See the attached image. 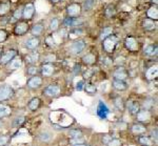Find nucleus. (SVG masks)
Here are the masks:
<instances>
[{"label": "nucleus", "mask_w": 158, "mask_h": 146, "mask_svg": "<svg viewBox=\"0 0 158 146\" xmlns=\"http://www.w3.org/2000/svg\"><path fill=\"white\" fill-rule=\"evenodd\" d=\"M118 43V38L115 35H110L109 37H106V39H103L102 47L106 53H113L116 48V45Z\"/></svg>", "instance_id": "1"}, {"label": "nucleus", "mask_w": 158, "mask_h": 146, "mask_svg": "<svg viewBox=\"0 0 158 146\" xmlns=\"http://www.w3.org/2000/svg\"><path fill=\"white\" fill-rule=\"evenodd\" d=\"M60 86L57 83H52L50 85H48L43 91V94L45 96L50 97V98H56L60 95Z\"/></svg>", "instance_id": "2"}, {"label": "nucleus", "mask_w": 158, "mask_h": 146, "mask_svg": "<svg viewBox=\"0 0 158 146\" xmlns=\"http://www.w3.org/2000/svg\"><path fill=\"white\" fill-rule=\"evenodd\" d=\"M14 95V89L9 84H3L0 86V102L9 100Z\"/></svg>", "instance_id": "3"}, {"label": "nucleus", "mask_w": 158, "mask_h": 146, "mask_svg": "<svg viewBox=\"0 0 158 146\" xmlns=\"http://www.w3.org/2000/svg\"><path fill=\"white\" fill-rule=\"evenodd\" d=\"M147 126L143 124V123H140V122H137V123H133L130 127V132H131L132 135L134 136H141V135H144L147 132Z\"/></svg>", "instance_id": "4"}, {"label": "nucleus", "mask_w": 158, "mask_h": 146, "mask_svg": "<svg viewBox=\"0 0 158 146\" xmlns=\"http://www.w3.org/2000/svg\"><path fill=\"white\" fill-rule=\"evenodd\" d=\"M85 42L82 40H78V41H75V42L72 43L70 47V52L71 54L73 55H79V54L82 53V51L85 50Z\"/></svg>", "instance_id": "5"}, {"label": "nucleus", "mask_w": 158, "mask_h": 146, "mask_svg": "<svg viewBox=\"0 0 158 146\" xmlns=\"http://www.w3.org/2000/svg\"><path fill=\"white\" fill-rule=\"evenodd\" d=\"M17 56V52L15 50H9L6 53L0 55V64H7L14 57Z\"/></svg>", "instance_id": "6"}, {"label": "nucleus", "mask_w": 158, "mask_h": 146, "mask_svg": "<svg viewBox=\"0 0 158 146\" xmlns=\"http://www.w3.org/2000/svg\"><path fill=\"white\" fill-rule=\"evenodd\" d=\"M136 119L137 121L140 122V123H146V122H149L152 118V114H151V111H147V109H140V111L137 112L136 115Z\"/></svg>", "instance_id": "7"}, {"label": "nucleus", "mask_w": 158, "mask_h": 146, "mask_svg": "<svg viewBox=\"0 0 158 146\" xmlns=\"http://www.w3.org/2000/svg\"><path fill=\"white\" fill-rule=\"evenodd\" d=\"M42 78L40 76H32L31 78L27 80V87H30L31 89H37L42 85Z\"/></svg>", "instance_id": "8"}, {"label": "nucleus", "mask_w": 158, "mask_h": 146, "mask_svg": "<svg viewBox=\"0 0 158 146\" xmlns=\"http://www.w3.org/2000/svg\"><path fill=\"white\" fill-rule=\"evenodd\" d=\"M124 107H127L131 115H136L140 111V104L135 100H128V102L124 104Z\"/></svg>", "instance_id": "9"}, {"label": "nucleus", "mask_w": 158, "mask_h": 146, "mask_svg": "<svg viewBox=\"0 0 158 146\" xmlns=\"http://www.w3.org/2000/svg\"><path fill=\"white\" fill-rule=\"evenodd\" d=\"M27 30H29V24H27V22L20 21V22H18V23L16 24V26H15L14 33L16 35L22 36V35L27 34Z\"/></svg>", "instance_id": "10"}, {"label": "nucleus", "mask_w": 158, "mask_h": 146, "mask_svg": "<svg viewBox=\"0 0 158 146\" xmlns=\"http://www.w3.org/2000/svg\"><path fill=\"white\" fill-rule=\"evenodd\" d=\"M34 13H35V6L33 3H27L25 4L23 10H22V17L24 19H31L33 16H34Z\"/></svg>", "instance_id": "11"}, {"label": "nucleus", "mask_w": 158, "mask_h": 146, "mask_svg": "<svg viewBox=\"0 0 158 146\" xmlns=\"http://www.w3.org/2000/svg\"><path fill=\"white\" fill-rule=\"evenodd\" d=\"M55 71V66L53 65V63L45 62L41 65V75L43 77H51L53 75Z\"/></svg>", "instance_id": "12"}, {"label": "nucleus", "mask_w": 158, "mask_h": 146, "mask_svg": "<svg viewBox=\"0 0 158 146\" xmlns=\"http://www.w3.org/2000/svg\"><path fill=\"white\" fill-rule=\"evenodd\" d=\"M128 71L126 70V68H123L122 66H119V67H117L115 71H114L113 73V77L114 79H117V80H126L127 78H128Z\"/></svg>", "instance_id": "13"}, {"label": "nucleus", "mask_w": 158, "mask_h": 146, "mask_svg": "<svg viewBox=\"0 0 158 146\" xmlns=\"http://www.w3.org/2000/svg\"><path fill=\"white\" fill-rule=\"evenodd\" d=\"M81 13V6L78 3H72L68 6L69 17H78Z\"/></svg>", "instance_id": "14"}, {"label": "nucleus", "mask_w": 158, "mask_h": 146, "mask_svg": "<svg viewBox=\"0 0 158 146\" xmlns=\"http://www.w3.org/2000/svg\"><path fill=\"white\" fill-rule=\"evenodd\" d=\"M109 112H110V111H109L108 106H106L102 101H99L98 106H97V115H98V117L100 118V119H106Z\"/></svg>", "instance_id": "15"}, {"label": "nucleus", "mask_w": 158, "mask_h": 146, "mask_svg": "<svg viewBox=\"0 0 158 146\" xmlns=\"http://www.w3.org/2000/svg\"><path fill=\"white\" fill-rule=\"evenodd\" d=\"M124 44H126V47L128 48L129 51H131V52H136V51L138 50V42H137V40L135 39L134 37L127 38Z\"/></svg>", "instance_id": "16"}, {"label": "nucleus", "mask_w": 158, "mask_h": 146, "mask_svg": "<svg viewBox=\"0 0 158 146\" xmlns=\"http://www.w3.org/2000/svg\"><path fill=\"white\" fill-rule=\"evenodd\" d=\"M22 65V59L20 57H14L7 63V68L10 71H16Z\"/></svg>", "instance_id": "17"}, {"label": "nucleus", "mask_w": 158, "mask_h": 146, "mask_svg": "<svg viewBox=\"0 0 158 146\" xmlns=\"http://www.w3.org/2000/svg\"><path fill=\"white\" fill-rule=\"evenodd\" d=\"M138 143L141 146H153L154 145V141L150 136L141 135L138 136Z\"/></svg>", "instance_id": "18"}, {"label": "nucleus", "mask_w": 158, "mask_h": 146, "mask_svg": "<svg viewBox=\"0 0 158 146\" xmlns=\"http://www.w3.org/2000/svg\"><path fill=\"white\" fill-rule=\"evenodd\" d=\"M39 45H40V40H39V38H37V37L30 38V39H27V42H25V47L29 48V50H36Z\"/></svg>", "instance_id": "19"}, {"label": "nucleus", "mask_w": 158, "mask_h": 146, "mask_svg": "<svg viewBox=\"0 0 158 146\" xmlns=\"http://www.w3.org/2000/svg\"><path fill=\"white\" fill-rule=\"evenodd\" d=\"M112 85L113 87L116 89V91H126L128 88V84L126 83L123 80H117V79H114L113 82H112Z\"/></svg>", "instance_id": "20"}, {"label": "nucleus", "mask_w": 158, "mask_h": 146, "mask_svg": "<svg viewBox=\"0 0 158 146\" xmlns=\"http://www.w3.org/2000/svg\"><path fill=\"white\" fill-rule=\"evenodd\" d=\"M80 23H81V20H78L77 17H68L63 21V24L65 26H76V25H79Z\"/></svg>", "instance_id": "21"}, {"label": "nucleus", "mask_w": 158, "mask_h": 146, "mask_svg": "<svg viewBox=\"0 0 158 146\" xmlns=\"http://www.w3.org/2000/svg\"><path fill=\"white\" fill-rule=\"evenodd\" d=\"M40 104H41V101H40L39 98H33L31 99V101L27 104V107H29L30 111L35 112L40 107Z\"/></svg>", "instance_id": "22"}, {"label": "nucleus", "mask_w": 158, "mask_h": 146, "mask_svg": "<svg viewBox=\"0 0 158 146\" xmlns=\"http://www.w3.org/2000/svg\"><path fill=\"white\" fill-rule=\"evenodd\" d=\"M38 60H39V54L37 52L31 53L29 55H27V57H25V61H27V63H29V64H35Z\"/></svg>", "instance_id": "23"}, {"label": "nucleus", "mask_w": 158, "mask_h": 146, "mask_svg": "<svg viewBox=\"0 0 158 146\" xmlns=\"http://www.w3.org/2000/svg\"><path fill=\"white\" fill-rule=\"evenodd\" d=\"M69 137H70V139H76V138H81V137H85V135H83V132L81 129L79 128H72L69 130L68 132Z\"/></svg>", "instance_id": "24"}, {"label": "nucleus", "mask_w": 158, "mask_h": 146, "mask_svg": "<svg viewBox=\"0 0 158 146\" xmlns=\"http://www.w3.org/2000/svg\"><path fill=\"white\" fill-rule=\"evenodd\" d=\"M82 61L86 65H93L96 62V56L92 53H89L82 57Z\"/></svg>", "instance_id": "25"}, {"label": "nucleus", "mask_w": 158, "mask_h": 146, "mask_svg": "<svg viewBox=\"0 0 158 146\" xmlns=\"http://www.w3.org/2000/svg\"><path fill=\"white\" fill-rule=\"evenodd\" d=\"M158 75V68H157V65L155 66H151V67L149 68V70L147 71V78L149 79V80H154L155 78L157 77Z\"/></svg>", "instance_id": "26"}, {"label": "nucleus", "mask_w": 158, "mask_h": 146, "mask_svg": "<svg viewBox=\"0 0 158 146\" xmlns=\"http://www.w3.org/2000/svg\"><path fill=\"white\" fill-rule=\"evenodd\" d=\"M83 88H85V93L89 94V95H93L97 91V87H96V85L93 83H91V82H86V83H85Z\"/></svg>", "instance_id": "27"}, {"label": "nucleus", "mask_w": 158, "mask_h": 146, "mask_svg": "<svg viewBox=\"0 0 158 146\" xmlns=\"http://www.w3.org/2000/svg\"><path fill=\"white\" fill-rule=\"evenodd\" d=\"M38 139L42 143H49L52 141V135L49 132H43L40 135H38Z\"/></svg>", "instance_id": "28"}, {"label": "nucleus", "mask_w": 158, "mask_h": 146, "mask_svg": "<svg viewBox=\"0 0 158 146\" xmlns=\"http://www.w3.org/2000/svg\"><path fill=\"white\" fill-rule=\"evenodd\" d=\"M11 107L6 105V104H0V119L4 117H7L11 114Z\"/></svg>", "instance_id": "29"}, {"label": "nucleus", "mask_w": 158, "mask_h": 146, "mask_svg": "<svg viewBox=\"0 0 158 146\" xmlns=\"http://www.w3.org/2000/svg\"><path fill=\"white\" fill-rule=\"evenodd\" d=\"M148 17L150 19H154V20H157L158 19V10H157V6H152L148 10V13H147Z\"/></svg>", "instance_id": "30"}, {"label": "nucleus", "mask_w": 158, "mask_h": 146, "mask_svg": "<svg viewBox=\"0 0 158 146\" xmlns=\"http://www.w3.org/2000/svg\"><path fill=\"white\" fill-rule=\"evenodd\" d=\"M155 102H154V99L152 98H148L143 101V103H142V109H147V111H151L153 108V106H154Z\"/></svg>", "instance_id": "31"}, {"label": "nucleus", "mask_w": 158, "mask_h": 146, "mask_svg": "<svg viewBox=\"0 0 158 146\" xmlns=\"http://www.w3.org/2000/svg\"><path fill=\"white\" fill-rule=\"evenodd\" d=\"M43 30H44V26L41 23H37L32 27V34L34 36H39L42 34Z\"/></svg>", "instance_id": "32"}, {"label": "nucleus", "mask_w": 158, "mask_h": 146, "mask_svg": "<svg viewBox=\"0 0 158 146\" xmlns=\"http://www.w3.org/2000/svg\"><path fill=\"white\" fill-rule=\"evenodd\" d=\"M144 54L147 56H154L157 54V45H148V47L144 48Z\"/></svg>", "instance_id": "33"}, {"label": "nucleus", "mask_w": 158, "mask_h": 146, "mask_svg": "<svg viewBox=\"0 0 158 146\" xmlns=\"http://www.w3.org/2000/svg\"><path fill=\"white\" fill-rule=\"evenodd\" d=\"M10 3H7V2H2V3H0V16H4L6 14L10 12Z\"/></svg>", "instance_id": "34"}, {"label": "nucleus", "mask_w": 158, "mask_h": 146, "mask_svg": "<svg viewBox=\"0 0 158 146\" xmlns=\"http://www.w3.org/2000/svg\"><path fill=\"white\" fill-rule=\"evenodd\" d=\"M114 105H115L116 108L119 109V111H123L124 109V102L122 101V98H120V97H117V98L114 100Z\"/></svg>", "instance_id": "35"}, {"label": "nucleus", "mask_w": 158, "mask_h": 146, "mask_svg": "<svg viewBox=\"0 0 158 146\" xmlns=\"http://www.w3.org/2000/svg\"><path fill=\"white\" fill-rule=\"evenodd\" d=\"M95 6V0H85L83 2V9L85 11H90Z\"/></svg>", "instance_id": "36"}, {"label": "nucleus", "mask_w": 158, "mask_h": 146, "mask_svg": "<svg viewBox=\"0 0 158 146\" xmlns=\"http://www.w3.org/2000/svg\"><path fill=\"white\" fill-rule=\"evenodd\" d=\"M24 121H25L24 117H17V118H15V120L13 121L12 125H13V127H19L23 124Z\"/></svg>", "instance_id": "37"}, {"label": "nucleus", "mask_w": 158, "mask_h": 146, "mask_svg": "<svg viewBox=\"0 0 158 146\" xmlns=\"http://www.w3.org/2000/svg\"><path fill=\"white\" fill-rule=\"evenodd\" d=\"M143 27L146 30H153L155 27V24H154V21L150 18H148L143 21Z\"/></svg>", "instance_id": "38"}, {"label": "nucleus", "mask_w": 158, "mask_h": 146, "mask_svg": "<svg viewBox=\"0 0 158 146\" xmlns=\"http://www.w3.org/2000/svg\"><path fill=\"white\" fill-rule=\"evenodd\" d=\"M27 75H29V76H35V75H37V73H38L37 66H35L34 64H31V66H29V67H27Z\"/></svg>", "instance_id": "39"}, {"label": "nucleus", "mask_w": 158, "mask_h": 146, "mask_svg": "<svg viewBox=\"0 0 158 146\" xmlns=\"http://www.w3.org/2000/svg\"><path fill=\"white\" fill-rule=\"evenodd\" d=\"M112 34H113V29L112 27H104L102 30V34H101V39H106V37H109Z\"/></svg>", "instance_id": "40"}, {"label": "nucleus", "mask_w": 158, "mask_h": 146, "mask_svg": "<svg viewBox=\"0 0 158 146\" xmlns=\"http://www.w3.org/2000/svg\"><path fill=\"white\" fill-rule=\"evenodd\" d=\"M10 140H11V137H10V136L1 135V136H0V145L6 146V145H7V143L10 142Z\"/></svg>", "instance_id": "41"}, {"label": "nucleus", "mask_w": 158, "mask_h": 146, "mask_svg": "<svg viewBox=\"0 0 158 146\" xmlns=\"http://www.w3.org/2000/svg\"><path fill=\"white\" fill-rule=\"evenodd\" d=\"M58 27H59V20H58L57 18H54L50 23V29L51 30L54 32V30H58Z\"/></svg>", "instance_id": "42"}, {"label": "nucleus", "mask_w": 158, "mask_h": 146, "mask_svg": "<svg viewBox=\"0 0 158 146\" xmlns=\"http://www.w3.org/2000/svg\"><path fill=\"white\" fill-rule=\"evenodd\" d=\"M112 139V136L111 135H109V134H104L101 136V144L104 145V146H106L108 145V143L111 141Z\"/></svg>", "instance_id": "43"}, {"label": "nucleus", "mask_w": 158, "mask_h": 146, "mask_svg": "<svg viewBox=\"0 0 158 146\" xmlns=\"http://www.w3.org/2000/svg\"><path fill=\"white\" fill-rule=\"evenodd\" d=\"M121 145H122L121 140L116 139V138H112L111 141L108 143V145L106 146H121Z\"/></svg>", "instance_id": "44"}, {"label": "nucleus", "mask_w": 158, "mask_h": 146, "mask_svg": "<svg viewBox=\"0 0 158 146\" xmlns=\"http://www.w3.org/2000/svg\"><path fill=\"white\" fill-rule=\"evenodd\" d=\"M70 143H71L72 145H75V144H82V143H85V137L76 138V139H70Z\"/></svg>", "instance_id": "45"}, {"label": "nucleus", "mask_w": 158, "mask_h": 146, "mask_svg": "<svg viewBox=\"0 0 158 146\" xmlns=\"http://www.w3.org/2000/svg\"><path fill=\"white\" fill-rule=\"evenodd\" d=\"M158 132H157V127H155V128H153L151 130V132H150V137L152 138L153 141H154L155 143H157V140H158Z\"/></svg>", "instance_id": "46"}, {"label": "nucleus", "mask_w": 158, "mask_h": 146, "mask_svg": "<svg viewBox=\"0 0 158 146\" xmlns=\"http://www.w3.org/2000/svg\"><path fill=\"white\" fill-rule=\"evenodd\" d=\"M114 14H115V7L113 6H109L108 9L106 10V15L108 17H112L114 16Z\"/></svg>", "instance_id": "47"}, {"label": "nucleus", "mask_w": 158, "mask_h": 146, "mask_svg": "<svg viewBox=\"0 0 158 146\" xmlns=\"http://www.w3.org/2000/svg\"><path fill=\"white\" fill-rule=\"evenodd\" d=\"M7 38V33L3 30H0V43L4 42Z\"/></svg>", "instance_id": "48"}, {"label": "nucleus", "mask_w": 158, "mask_h": 146, "mask_svg": "<svg viewBox=\"0 0 158 146\" xmlns=\"http://www.w3.org/2000/svg\"><path fill=\"white\" fill-rule=\"evenodd\" d=\"M94 73V70H92V68H89V70H86L85 73H83V78L86 79V78H90V77L93 75Z\"/></svg>", "instance_id": "49"}, {"label": "nucleus", "mask_w": 158, "mask_h": 146, "mask_svg": "<svg viewBox=\"0 0 158 146\" xmlns=\"http://www.w3.org/2000/svg\"><path fill=\"white\" fill-rule=\"evenodd\" d=\"M73 73L74 75H78V74L81 73V65L80 64H75L73 68Z\"/></svg>", "instance_id": "50"}, {"label": "nucleus", "mask_w": 158, "mask_h": 146, "mask_svg": "<svg viewBox=\"0 0 158 146\" xmlns=\"http://www.w3.org/2000/svg\"><path fill=\"white\" fill-rule=\"evenodd\" d=\"M21 17H22V10L21 9L16 10L14 13V18L15 19H20Z\"/></svg>", "instance_id": "51"}, {"label": "nucleus", "mask_w": 158, "mask_h": 146, "mask_svg": "<svg viewBox=\"0 0 158 146\" xmlns=\"http://www.w3.org/2000/svg\"><path fill=\"white\" fill-rule=\"evenodd\" d=\"M54 60H55V56H54V55H52V54H51V55L45 56V57H44V61H45V62H50V63H52Z\"/></svg>", "instance_id": "52"}, {"label": "nucleus", "mask_w": 158, "mask_h": 146, "mask_svg": "<svg viewBox=\"0 0 158 146\" xmlns=\"http://www.w3.org/2000/svg\"><path fill=\"white\" fill-rule=\"evenodd\" d=\"M83 85H85V81L83 80H81V81H79L77 84H76V89H77V91H82L83 89Z\"/></svg>", "instance_id": "53"}, {"label": "nucleus", "mask_w": 158, "mask_h": 146, "mask_svg": "<svg viewBox=\"0 0 158 146\" xmlns=\"http://www.w3.org/2000/svg\"><path fill=\"white\" fill-rule=\"evenodd\" d=\"M86 143H82V144H75V145H72V146H85Z\"/></svg>", "instance_id": "54"}, {"label": "nucleus", "mask_w": 158, "mask_h": 146, "mask_svg": "<svg viewBox=\"0 0 158 146\" xmlns=\"http://www.w3.org/2000/svg\"><path fill=\"white\" fill-rule=\"evenodd\" d=\"M51 1H52L53 3H58V2H59L60 0H51Z\"/></svg>", "instance_id": "55"}, {"label": "nucleus", "mask_w": 158, "mask_h": 146, "mask_svg": "<svg viewBox=\"0 0 158 146\" xmlns=\"http://www.w3.org/2000/svg\"><path fill=\"white\" fill-rule=\"evenodd\" d=\"M153 1H154V2H155V3H156V4H157V0H153Z\"/></svg>", "instance_id": "56"}, {"label": "nucleus", "mask_w": 158, "mask_h": 146, "mask_svg": "<svg viewBox=\"0 0 158 146\" xmlns=\"http://www.w3.org/2000/svg\"><path fill=\"white\" fill-rule=\"evenodd\" d=\"M1 54H2V50L0 48V55H1Z\"/></svg>", "instance_id": "57"}, {"label": "nucleus", "mask_w": 158, "mask_h": 146, "mask_svg": "<svg viewBox=\"0 0 158 146\" xmlns=\"http://www.w3.org/2000/svg\"><path fill=\"white\" fill-rule=\"evenodd\" d=\"M85 146H91V145H88V144H86V145H85Z\"/></svg>", "instance_id": "58"}, {"label": "nucleus", "mask_w": 158, "mask_h": 146, "mask_svg": "<svg viewBox=\"0 0 158 146\" xmlns=\"http://www.w3.org/2000/svg\"><path fill=\"white\" fill-rule=\"evenodd\" d=\"M0 146H2V145H0Z\"/></svg>", "instance_id": "59"}]
</instances>
